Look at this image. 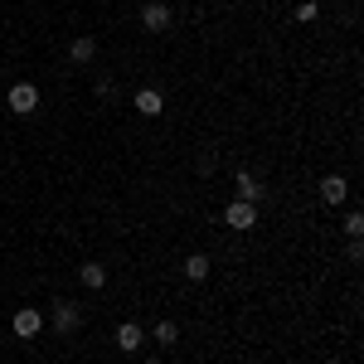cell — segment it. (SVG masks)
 <instances>
[{"mask_svg":"<svg viewBox=\"0 0 364 364\" xmlns=\"http://www.w3.org/2000/svg\"><path fill=\"white\" fill-rule=\"evenodd\" d=\"M316 15H321V10H316V0H301V5H296V20H301V25H311Z\"/></svg>","mask_w":364,"mask_h":364,"instance_id":"cell-15","label":"cell"},{"mask_svg":"<svg viewBox=\"0 0 364 364\" xmlns=\"http://www.w3.org/2000/svg\"><path fill=\"white\" fill-rule=\"evenodd\" d=\"M97 97H107V102H112V97H117V78H97Z\"/></svg>","mask_w":364,"mask_h":364,"instance_id":"cell-16","label":"cell"},{"mask_svg":"<svg viewBox=\"0 0 364 364\" xmlns=\"http://www.w3.org/2000/svg\"><path fill=\"white\" fill-rule=\"evenodd\" d=\"M224 224L233 228V233H248L252 224H257V204H243V199H233L224 209Z\"/></svg>","mask_w":364,"mask_h":364,"instance_id":"cell-2","label":"cell"},{"mask_svg":"<svg viewBox=\"0 0 364 364\" xmlns=\"http://www.w3.org/2000/svg\"><path fill=\"white\" fill-rule=\"evenodd\" d=\"M5 102H10V112L29 117L34 107H39V87H34V83H15V87H10V97H5Z\"/></svg>","mask_w":364,"mask_h":364,"instance_id":"cell-3","label":"cell"},{"mask_svg":"<svg viewBox=\"0 0 364 364\" xmlns=\"http://www.w3.org/2000/svg\"><path fill=\"white\" fill-rule=\"evenodd\" d=\"M321 199H326V204H345V199H350V180H345V175H326V180H321Z\"/></svg>","mask_w":364,"mask_h":364,"instance_id":"cell-6","label":"cell"},{"mask_svg":"<svg viewBox=\"0 0 364 364\" xmlns=\"http://www.w3.org/2000/svg\"><path fill=\"white\" fill-rule=\"evenodd\" d=\"M141 326H132V321H127V326H117V350H127V355H136L141 350Z\"/></svg>","mask_w":364,"mask_h":364,"instance_id":"cell-11","label":"cell"},{"mask_svg":"<svg viewBox=\"0 0 364 364\" xmlns=\"http://www.w3.org/2000/svg\"><path fill=\"white\" fill-rule=\"evenodd\" d=\"M136 112L141 117H161V112H166V97H161L156 87H141V92H136Z\"/></svg>","mask_w":364,"mask_h":364,"instance_id":"cell-8","label":"cell"},{"mask_svg":"<svg viewBox=\"0 0 364 364\" xmlns=\"http://www.w3.org/2000/svg\"><path fill=\"white\" fill-rule=\"evenodd\" d=\"M175 25V10H170L166 0H151V5H141V29L146 34H166Z\"/></svg>","mask_w":364,"mask_h":364,"instance_id":"cell-1","label":"cell"},{"mask_svg":"<svg viewBox=\"0 0 364 364\" xmlns=\"http://www.w3.org/2000/svg\"><path fill=\"white\" fill-rule=\"evenodd\" d=\"M68 58H73L78 68H87V63L97 58V39H92V34H83V39H73V44H68Z\"/></svg>","mask_w":364,"mask_h":364,"instance_id":"cell-7","label":"cell"},{"mask_svg":"<svg viewBox=\"0 0 364 364\" xmlns=\"http://www.w3.org/2000/svg\"><path fill=\"white\" fill-rule=\"evenodd\" d=\"M83 326V311L73 306V301H54V331L58 336H73Z\"/></svg>","mask_w":364,"mask_h":364,"instance_id":"cell-5","label":"cell"},{"mask_svg":"<svg viewBox=\"0 0 364 364\" xmlns=\"http://www.w3.org/2000/svg\"><path fill=\"white\" fill-rule=\"evenodd\" d=\"M151 336H156V345L175 350V345H180V326H175V321H156V331H151Z\"/></svg>","mask_w":364,"mask_h":364,"instance_id":"cell-12","label":"cell"},{"mask_svg":"<svg viewBox=\"0 0 364 364\" xmlns=\"http://www.w3.org/2000/svg\"><path fill=\"white\" fill-rule=\"evenodd\" d=\"M233 185H238V199H243V204H257V199H262V185L252 180L248 170H238V175H233Z\"/></svg>","mask_w":364,"mask_h":364,"instance_id":"cell-10","label":"cell"},{"mask_svg":"<svg viewBox=\"0 0 364 364\" xmlns=\"http://www.w3.org/2000/svg\"><path fill=\"white\" fill-rule=\"evenodd\" d=\"M345 233H350V238H360V233H364V214H360V209L345 214Z\"/></svg>","mask_w":364,"mask_h":364,"instance_id":"cell-14","label":"cell"},{"mask_svg":"<svg viewBox=\"0 0 364 364\" xmlns=\"http://www.w3.org/2000/svg\"><path fill=\"white\" fill-rule=\"evenodd\" d=\"M10 331H15L20 340H34L39 331H44V316H39L34 306H20V311H15V321H10Z\"/></svg>","mask_w":364,"mask_h":364,"instance_id":"cell-4","label":"cell"},{"mask_svg":"<svg viewBox=\"0 0 364 364\" xmlns=\"http://www.w3.org/2000/svg\"><path fill=\"white\" fill-rule=\"evenodd\" d=\"M78 277H83L87 291H102V287H107V267H102V262H83V267H78Z\"/></svg>","mask_w":364,"mask_h":364,"instance_id":"cell-9","label":"cell"},{"mask_svg":"<svg viewBox=\"0 0 364 364\" xmlns=\"http://www.w3.org/2000/svg\"><path fill=\"white\" fill-rule=\"evenodd\" d=\"M185 277H190V282L209 277V257H204V252H190V257H185Z\"/></svg>","mask_w":364,"mask_h":364,"instance_id":"cell-13","label":"cell"}]
</instances>
